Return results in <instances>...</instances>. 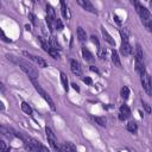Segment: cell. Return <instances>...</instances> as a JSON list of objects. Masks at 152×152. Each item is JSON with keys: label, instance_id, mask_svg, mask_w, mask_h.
Returning <instances> with one entry per match:
<instances>
[{"label": "cell", "instance_id": "obj_1", "mask_svg": "<svg viewBox=\"0 0 152 152\" xmlns=\"http://www.w3.org/2000/svg\"><path fill=\"white\" fill-rule=\"evenodd\" d=\"M134 6H135V10L138 12V15L140 16L143 23L145 24V26L147 28L149 31H151V13H150V11L143 6L140 3H138V1H134Z\"/></svg>", "mask_w": 152, "mask_h": 152}, {"label": "cell", "instance_id": "obj_2", "mask_svg": "<svg viewBox=\"0 0 152 152\" xmlns=\"http://www.w3.org/2000/svg\"><path fill=\"white\" fill-rule=\"evenodd\" d=\"M17 63L20 66L21 70H23V71H24V73L30 77V80H37V79H38L39 74H38V71L35 69V67H32L29 62L24 61V59H18Z\"/></svg>", "mask_w": 152, "mask_h": 152}, {"label": "cell", "instance_id": "obj_3", "mask_svg": "<svg viewBox=\"0 0 152 152\" xmlns=\"http://www.w3.org/2000/svg\"><path fill=\"white\" fill-rule=\"evenodd\" d=\"M31 82H32V84H33V87H35V89L38 92V93H39V95L46 101V102H48V105H49V107L50 108H51L53 111H55L56 109V106H55V104H54V101H53V99L51 97H50V95L43 89V88L41 87V84L39 83H38L36 80H31Z\"/></svg>", "mask_w": 152, "mask_h": 152}, {"label": "cell", "instance_id": "obj_4", "mask_svg": "<svg viewBox=\"0 0 152 152\" xmlns=\"http://www.w3.org/2000/svg\"><path fill=\"white\" fill-rule=\"evenodd\" d=\"M120 36H121V48H120V51L124 56H130L132 54V46L129 42V37L127 33L125 31H120Z\"/></svg>", "mask_w": 152, "mask_h": 152}, {"label": "cell", "instance_id": "obj_5", "mask_svg": "<svg viewBox=\"0 0 152 152\" xmlns=\"http://www.w3.org/2000/svg\"><path fill=\"white\" fill-rule=\"evenodd\" d=\"M45 133H46L48 142H49L50 145H51V147H53L54 150H56V151H59V146H58V143H57V139H56L54 132L51 131V129L46 126V127H45Z\"/></svg>", "mask_w": 152, "mask_h": 152}, {"label": "cell", "instance_id": "obj_6", "mask_svg": "<svg viewBox=\"0 0 152 152\" xmlns=\"http://www.w3.org/2000/svg\"><path fill=\"white\" fill-rule=\"evenodd\" d=\"M23 55L25 56V57H28V58H30L31 61H33L35 63H37L38 64V67H42V68H46L48 67V63L42 58V57H38V56H33V55H31V54H29L28 51H24L23 53Z\"/></svg>", "mask_w": 152, "mask_h": 152}, {"label": "cell", "instance_id": "obj_7", "mask_svg": "<svg viewBox=\"0 0 152 152\" xmlns=\"http://www.w3.org/2000/svg\"><path fill=\"white\" fill-rule=\"evenodd\" d=\"M142 84H143V88L145 89V92L151 95L152 93V89H151V79H150V75L147 73H145L144 75H142Z\"/></svg>", "mask_w": 152, "mask_h": 152}, {"label": "cell", "instance_id": "obj_8", "mask_svg": "<svg viewBox=\"0 0 152 152\" xmlns=\"http://www.w3.org/2000/svg\"><path fill=\"white\" fill-rule=\"evenodd\" d=\"M79 5H81L86 11L88 12H91V13H94V15H97V11L96 8L93 6V4L91 1H88V0H79Z\"/></svg>", "mask_w": 152, "mask_h": 152}, {"label": "cell", "instance_id": "obj_9", "mask_svg": "<svg viewBox=\"0 0 152 152\" xmlns=\"http://www.w3.org/2000/svg\"><path fill=\"white\" fill-rule=\"evenodd\" d=\"M70 69L71 71L75 74V75H81L82 74V70H81V66H80V63L76 61V59H71L70 61Z\"/></svg>", "mask_w": 152, "mask_h": 152}, {"label": "cell", "instance_id": "obj_10", "mask_svg": "<svg viewBox=\"0 0 152 152\" xmlns=\"http://www.w3.org/2000/svg\"><path fill=\"white\" fill-rule=\"evenodd\" d=\"M101 31H102V36H104V38H105V41L109 44V45H112V46H115V41L113 39V37L105 30V28H101Z\"/></svg>", "mask_w": 152, "mask_h": 152}, {"label": "cell", "instance_id": "obj_11", "mask_svg": "<svg viewBox=\"0 0 152 152\" xmlns=\"http://www.w3.org/2000/svg\"><path fill=\"white\" fill-rule=\"evenodd\" d=\"M61 12H62V16L66 19H70V12H69V8L64 1H61Z\"/></svg>", "mask_w": 152, "mask_h": 152}, {"label": "cell", "instance_id": "obj_12", "mask_svg": "<svg viewBox=\"0 0 152 152\" xmlns=\"http://www.w3.org/2000/svg\"><path fill=\"white\" fill-rule=\"evenodd\" d=\"M135 70L139 73V75H144L146 71H145V66H144V61H138L135 59Z\"/></svg>", "mask_w": 152, "mask_h": 152}, {"label": "cell", "instance_id": "obj_13", "mask_svg": "<svg viewBox=\"0 0 152 152\" xmlns=\"http://www.w3.org/2000/svg\"><path fill=\"white\" fill-rule=\"evenodd\" d=\"M82 55H83V58H84L86 61H88V62H93V61H94L93 54H92L88 49H86V48H82Z\"/></svg>", "mask_w": 152, "mask_h": 152}, {"label": "cell", "instance_id": "obj_14", "mask_svg": "<svg viewBox=\"0 0 152 152\" xmlns=\"http://www.w3.org/2000/svg\"><path fill=\"white\" fill-rule=\"evenodd\" d=\"M120 114H122L126 119L130 118L131 117V109H130V107L127 105H121V107H120Z\"/></svg>", "mask_w": 152, "mask_h": 152}, {"label": "cell", "instance_id": "obj_15", "mask_svg": "<svg viewBox=\"0 0 152 152\" xmlns=\"http://www.w3.org/2000/svg\"><path fill=\"white\" fill-rule=\"evenodd\" d=\"M61 82H62V86H63V89L66 92L69 91V83H68V77L64 73H61Z\"/></svg>", "mask_w": 152, "mask_h": 152}, {"label": "cell", "instance_id": "obj_16", "mask_svg": "<svg viewBox=\"0 0 152 152\" xmlns=\"http://www.w3.org/2000/svg\"><path fill=\"white\" fill-rule=\"evenodd\" d=\"M62 150H63V152H77V151H76L75 145H74L73 143H66V144H63Z\"/></svg>", "mask_w": 152, "mask_h": 152}, {"label": "cell", "instance_id": "obj_17", "mask_svg": "<svg viewBox=\"0 0 152 152\" xmlns=\"http://www.w3.org/2000/svg\"><path fill=\"white\" fill-rule=\"evenodd\" d=\"M112 62L115 64L117 67H121V62H120V58H119V55H118V53L115 51V50H113L112 51Z\"/></svg>", "mask_w": 152, "mask_h": 152}, {"label": "cell", "instance_id": "obj_18", "mask_svg": "<svg viewBox=\"0 0 152 152\" xmlns=\"http://www.w3.org/2000/svg\"><path fill=\"white\" fill-rule=\"evenodd\" d=\"M46 15H48V17H50L51 19H54V20H56V15H55V10H54V7L50 5V4H46Z\"/></svg>", "mask_w": 152, "mask_h": 152}, {"label": "cell", "instance_id": "obj_19", "mask_svg": "<svg viewBox=\"0 0 152 152\" xmlns=\"http://www.w3.org/2000/svg\"><path fill=\"white\" fill-rule=\"evenodd\" d=\"M143 50H142V46L139 45V44H137L135 45V59H138V61H143Z\"/></svg>", "mask_w": 152, "mask_h": 152}, {"label": "cell", "instance_id": "obj_20", "mask_svg": "<svg viewBox=\"0 0 152 152\" xmlns=\"http://www.w3.org/2000/svg\"><path fill=\"white\" fill-rule=\"evenodd\" d=\"M77 38H79L81 42H86V41H87V33H86V31H84L82 28H79V29H77Z\"/></svg>", "mask_w": 152, "mask_h": 152}, {"label": "cell", "instance_id": "obj_21", "mask_svg": "<svg viewBox=\"0 0 152 152\" xmlns=\"http://www.w3.org/2000/svg\"><path fill=\"white\" fill-rule=\"evenodd\" d=\"M38 42L41 43V46L43 48V50H44V51H46V53L50 50V48H51V46H50V44H49L45 39H43L42 37H38Z\"/></svg>", "mask_w": 152, "mask_h": 152}, {"label": "cell", "instance_id": "obj_22", "mask_svg": "<svg viewBox=\"0 0 152 152\" xmlns=\"http://www.w3.org/2000/svg\"><path fill=\"white\" fill-rule=\"evenodd\" d=\"M21 109H23V112H25L26 114H29V115H31V114H32V108H31V106H30L28 102H25V101H23V102H21Z\"/></svg>", "mask_w": 152, "mask_h": 152}, {"label": "cell", "instance_id": "obj_23", "mask_svg": "<svg viewBox=\"0 0 152 152\" xmlns=\"http://www.w3.org/2000/svg\"><path fill=\"white\" fill-rule=\"evenodd\" d=\"M121 97H122L124 100H127V99L130 97V89H129V87L124 86V87L121 88Z\"/></svg>", "mask_w": 152, "mask_h": 152}, {"label": "cell", "instance_id": "obj_24", "mask_svg": "<svg viewBox=\"0 0 152 152\" xmlns=\"http://www.w3.org/2000/svg\"><path fill=\"white\" fill-rule=\"evenodd\" d=\"M127 131H130L132 133H135L138 131V126H137V124L134 121H130L127 124Z\"/></svg>", "mask_w": 152, "mask_h": 152}, {"label": "cell", "instance_id": "obj_25", "mask_svg": "<svg viewBox=\"0 0 152 152\" xmlns=\"http://www.w3.org/2000/svg\"><path fill=\"white\" fill-rule=\"evenodd\" d=\"M48 54L51 56L53 58H55V59H58L59 58V54H58V51L56 49H54V48H50V50L48 51Z\"/></svg>", "mask_w": 152, "mask_h": 152}, {"label": "cell", "instance_id": "obj_26", "mask_svg": "<svg viewBox=\"0 0 152 152\" xmlns=\"http://www.w3.org/2000/svg\"><path fill=\"white\" fill-rule=\"evenodd\" d=\"M50 43H51V48H54V49H61V45H59V43L57 42V39L55 37H51V39H50Z\"/></svg>", "mask_w": 152, "mask_h": 152}, {"label": "cell", "instance_id": "obj_27", "mask_svg": "<svg viewBox=\"0 0 152 152\" xmlns=\"http://www.w3.org/2000/svg\"><path fill=\"white\" fill-rule=\"evenodd\" d=\"M94 120L100 125V126H106V119L102 117H95Z\"/></svg>", "mask_w": 152, "mask_h": 152}, {"label": "cell", "instance_id": "obj_28", "mask_svg": "<svg viewBox=\"0 0 152 152\" xmlns=\"http://www.w3.org/2000/svg\"><path fill=\"white\" fill-rule=\"evenodd\" d=\"M0 39L4 41V42H6V43H10V42H11L8 38H7V36L5 35V32H4V30H3L1 28H0Z\"/></svg>", "mask_w": 152, "mask_h": 152}, {"label": "cell", "instance_id": "obj_29", "mask_svg": "<svg viewBox=\"0 0 152 152\" xmlns=\"http://www.w3.org/2000/svg\"><path fill=\"white\" fill-rule=\"evenodd\" d=\"M55 28H56L58 31H62V30H63V24H62L61 19L56 18V20H55Z\"/></svg>", "mask_w": 152, "mask_h": 152}, {"label": "cell", "instance_id": "obj_30", "mask_svg": "<svg viewBox=\"0 0 152 152\" xmlns=\"http://www.w3.org/2000/svg\"><path fill=\"white\" fill-rule=\"evenodd\" d=\"M0 133H3V134H5V135H7V137H10V135H11L10 130H8V129H6V127H4V126H1V125H0Z\"/></svg>", "mask_w": 152, "mask_h": 152}, {"label": "cell", "instance_id": "obj_31", "mask_svg": "<svg viewBox=\"0 0 152 152\" xmlns=\"http://www.w3.org/2000/svg\"><path fill=\"white\" fill-rule=\"evenodd\" d=\"M97 55H99V57H100V58H102V59H104V58H105V56H106V49H105V48H104V49H101V48H100V49H99V53H97Z\"/></svg>", "mask_w": 152, "mask_h": 152}, {"label": "cell", "instance_id": "obj_32", "mask_svg": "<svg viewBox=\"0 0 152 152\" xmlns=\"http://www.w3.org/2000/svg\"><path fill=\"white\" fill-rule=\"evenodd\" d=\"M28 17H29L30 21H31L33 25H36V24H37V18H36V16H35L33 13H29V15H28Z\"/></svg>", "mask_w": 152, "mask_h": 152}, {"label": "cell", "instance_id": "obj_33", "mask_svg": "<svg viewBox=\"0 0 152 152\" xmlns=\"http://www.w3.org/2000/svg\"><path fill=\"white\" fill-rule=\"evenodd\" d=\"M91 38H92V42H93V43L96 45V48H97V50H99V49H100V43H99L97 37H96V36H92Z\"/></svg>", "mask_w": 152, "mask_h": 152}, {"label": "cell", "instance_id": "obj_34", "mask_svg": "<svg viewBox=\"0 0 152 152\" xmlns=\"http://www.w3.org/2000/svg\"><path fill=\"white\" fill-rule=\"evenodd\" d=\"M142 104H143V107L145 108V111L147 112V113H150L151 112V108H150V106H149V104L147 102H145V101L142 99Z\"/></svg>", "mask_w": 152, "mask_h": 152}, {"label": "cell", "instance_id": "obj_35", "mask_svg": "<svg viewBox=\"0 0 152 152\" xmlns=\"http://www.w3.org/2000/svg\"><path fill=\"white\" fill-rule=\"evenodd\" d=\"M38 152H50L45 146H43L42 144L39 145V147H38Z\"/></svg>", "mask_w": 152, "mask_h": 152}, {"label": "cell", "instance_id": "obj_36", "mask_svg": "<svg viewBox=\"0 0 152 152\" xmlns=\"http://www.w3.org/2000/svg\"><path fill=\"white\" fill-rule=\"evenodd\" d=\"M82 80H83V82H84V83H87V84H89V86H91V84L93 83V80H92L91 77H83Z\"/></svg>", "mask_w": 152, "mask_h": 152}, {"label": "cell", "instance_id": "obj_37", "mask_svg": "<svg viewBox=\"0 0 152 152\" xmlns=\"http://www.w3.org/2000/svg\"><path fill=\"white\" fill-rule=\"evenodd\" d=\"M91 71H93V73H96V74H99V69L95 67V66H91Z\"/></svg>", "mask_w": 152, "mask_h": 152}, {"label": "cell", "instance_id": "obj_38", "mask_svg": "<svg viewBox=\"0 0 152 152\" xmlns=\"http://www.w3.org/2000/svg\"><path fill=\"white\" fill-rule=\"evenodd\" d=\"M0 91H1L3 93H5V91H6V89H5V86H4V83H3L1 81H0Z\"/></svg>", "mask_w": 152, "mask_h": 152}, {"label": "cell", "instance_id": "obj_39", "mask_svg": "<svg viewBox=\"0 0 152 152\" xmlns=\"http://www.w3.org/2000/svg\"><path fill=\"white\" fill-rule=\"evenodd\" d=\"M71 86H73V88H74L76 92H80V88H79V86L76 84V83H71Z\"/></svg>", "mask_w": 152, "mask_h": 152}, {"label": "cell", "instance_id": "obj_40", "mask_svg": "<svg viewBox=\"0 0 152 152\" xmlns=\"http://www.w3.org/2000/svg\"><path fill=\"white\" fill-rule=\"evenodd\" d=\"M5 109V106H4V104L0 101V111H4Z\"/></svg>", "mask_w": 152, "mask_h": 152}]
</instances>
